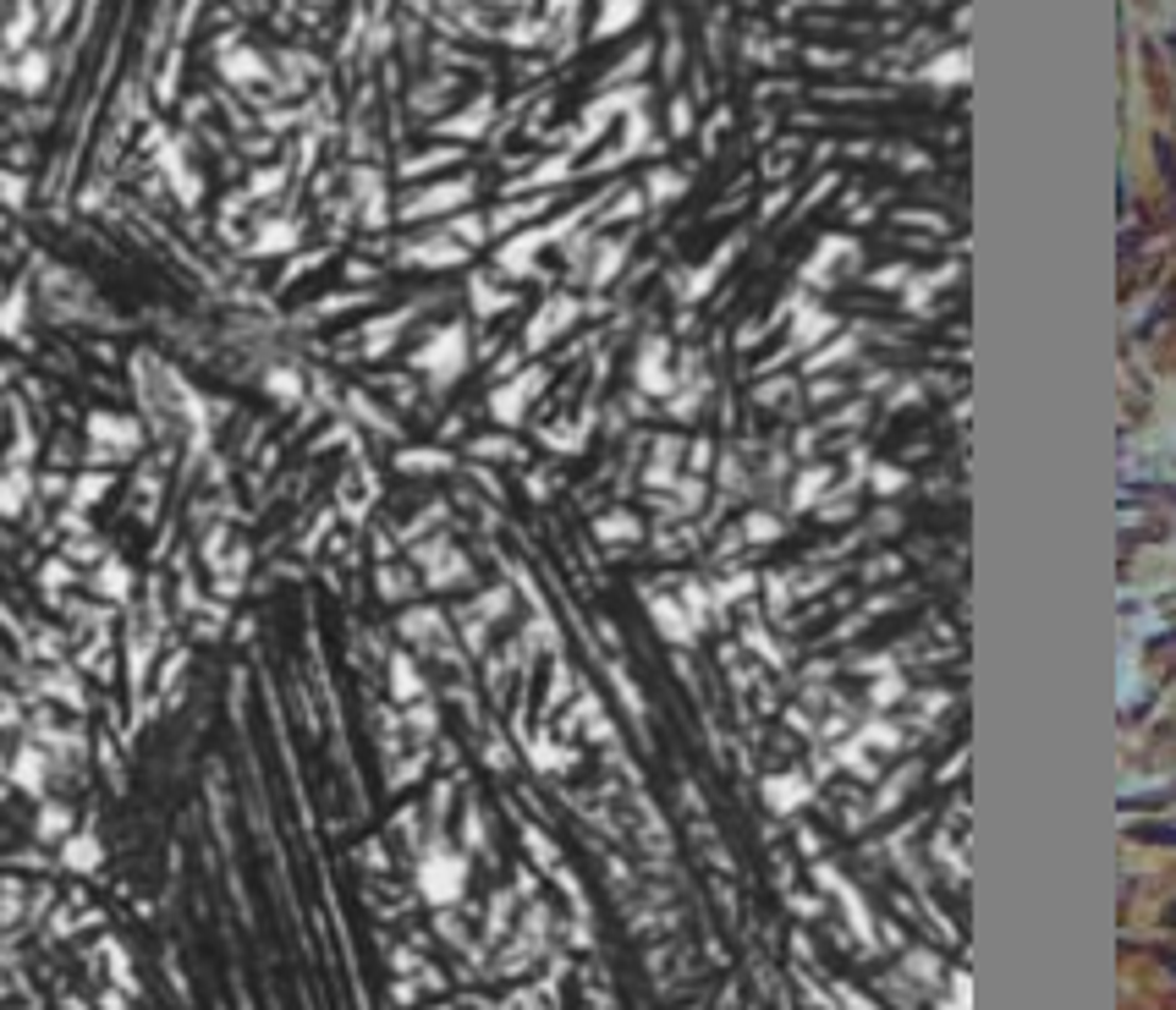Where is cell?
Returning <instances> with one entry per match:
<instances>
[{
    "label": "cell",
    "instance_id": "obj_1",
    "mask_svg": "<svg viewBox=\"0 0 1176 1010\" xmlns=\"http://www.w3.org/2000/svg\"><path fill=\"white\" fill-rule=\"evenodd\" d=\"M462 363H467V336H462V330H440L434 346L419 352V369L434 374V379H457Z\"/></svg>",
    "mask_w": 1176,
    "mask_h": 1010
},
{
    "label": "cell",
    "instance_id": "obj_7",
    "mask_svg": "<svg viewBox=\"0 0 1176 1010\" xmlns=\"http://www.w3.org/2000/svg\"><path fill=\"white\" fill-rule=\"evenodd\" d=\"M126 582H133V577H126V566H116V561H110V566H105V577H100V588H105V599H126Z\"/></svg>",
    "mask_w": 1176,
    "mask_h": 1010
},
{
    "label": "cell",
    "instance_id": "obj_3",
    "mask_svg": "<svg viewBox=\"0 0 1176 1010\" xmlns=\"http://www.w3.org/2000/svg\"><path fill=\"white\" fill-rule=\"evenodd\" d=\"M539 384H545V374H528V379H517V384H506L500 396H495V417H500V423H517V412L528 407V396H533Z\"/></svg>",
    "mask_w": 1176,
    "mask_h": 1010
},
{
    "label": "cell",
    "instance_id": "obj_5",
    "mask_svg": "<svg viewBox=\"0 0 1176 1010\" xmlns=\"http://www.w3.org/2000/svg\"><path fill=\"white\" fill-rule=\"evenodd\" d=\"M391 675H396V698H419V692H424L419 670H412L407 660H391Z\"/></svg>",
    "mask_w": 1176,
    "mask_h": 1010
},
{
    "label": "cell",
    "instance_id": "obj_2",
    "mask_svg": "<svg viewBox=\"0 0 1176 1010\" xmlns=\"http://www.w3.org/2000/svg\"><path fill=\"white\" fill-rule=\"evenodd\" d=\"M467 182H440V187H429V192H419V199H407L402 204V215L407 220H419V215H440V209H457V204H467Z\"/></svg>",
    "mask_w": 1176,
    "mask_h": 1010
},
{
    "label": "cell",
    "instance_id": "obj_6",
    "mask_svg": "<svg viewBox=\"0 0 1176 1010\" xmlns=\"http://www.w3.org/2000/svg\"><path fill=\"white\" fill-rule=\"evenodd\" d=\"M292 237H297L292 225H265V232H259V253H286V247H292Z\"/></svg>",
    "mask_w": 1176,
    "mask_h": 1010
},
{
    "label": "cell",
    "instance_id": "obj_8",
    "mask_svg": "<svg viewBox=\"0 0 1176 1010\" xmlns=\"http://www.w3.org/2000/svg\"><path fill=\"white\" fill-rule=\"evenodd\" d=\"M402 467L407 473H429V467H446V456H440V450H407Z\"/></svg>",
    "mask_w": 1176,
    "mask_h": 1010
},
{
    "label": "cell",
    "instance_id": "obj_4",
    "mask_svg": "<svg viewBox=\"0 0 1176 1010\" xmlns=\"http://www.w3.org/2000/svg\"><path fill=\"white\" fill-rule=\"evenodd\" d=\"M88 434H93V445H116V450L138 445V429H133V423H121V417H93Z\"/></svg>",
    "mask_w": 1176,
    "mask_h": 1010
},
{
    "label": "cell",
    "instance_id": "obj_10",
    "mask_svg": "<svg viewBox=\"0 0 1176 1010\" xmlns=\"http://www.w3.org/2000/svg\"><path fill=\"white\" fill-rule=\"evenodd\" d=\"M100 495H105V478H83L78 495H72V506H88V500H100Z\"/></svg>",
    "mask_w": 1176,
    "mask_h": 1010
},
{
    "label": "cell",
    "instance_id": "obj_9",
    "mask_svg": "<svg viewBox=\"0 0 1176 1010\" xmlns=\"http://www.w3.org/2000/svg\"><path fill=\"white\" fill-rule=\"evenodd\" d=\"M270 390H275V396H286V401H297V379L286 374V369H275V374H270Z\"/></svg>",
    "mask_w": 1176,
    "mask_h": 1010
}]
</instances>
